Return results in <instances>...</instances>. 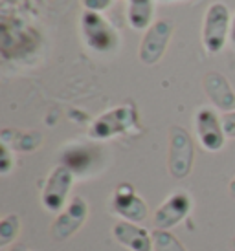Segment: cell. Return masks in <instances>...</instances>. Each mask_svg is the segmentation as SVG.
<instances>
[{
	"label": "cell",
	"instance_id": "1",
	"mask_svg": "<svg viewBox=\"0 0 235 251\" xmlns=\"http://www.w3.org/2000/svg\"><path fill=\"white\" fill-rule=\"evenodd\" d=\"M138 123V112L132 105H121L101 114L90 126V136L96 140H109L116 134L131 130Z\"/></svg>",
	"mask_w": 235,
	"mask_h": 251
},
{
	"label": "cell",
	"instance_id": "2",
	"mask_svg": "<svg viewBox=\"0 0 235 251\" xmlns=\"http://www.w3.org/2000/svg\"><path fill=\"white\" fill-rule=\"evenodd\" d=\"M74 183V173L64 165H57L50 173L46 185L42 189V205L50 213H61L68 205V195Z\"/></svg>",
	"mask_w": 235,
	"mask_h": 251
},
{
	"label": "cell",
	"instance_id": "3",
	"mask_svg": "<svg viewBox=\"0 0 235 251\" xmlns=\"http://www.w3.org/2000/svg\"><path fill=\"white\" fill-rule=\"evenodd\" d=\"M37 39L33 29L24 28L21 22L9 24L7 21L2 22L0 29V50L4 59H13V57H22L33 51L37 46Z\"/></svg>",
	"mask_w": 235,
	"mask_h": 251
},
{
	"label": "cell",
	"instance_id": "4",
	"mask_svg": "<svg viewBox=\"0 0 235 251\" xmlns=\"http://www.w3.org/2000/svg\"><path fill=\"white\" fill-rule=\"evenodd\" d=\"M230 29V11L228 7L215 2L207 9L204 19V29H202V42L209 53H219L224 48V42Z\"/></svg>",
	"mask_w": 235,
	"mask_h": 251
},
{
	"label": "cell",
	"instance_id": "5",
	"mask_svg": "<svg viewBox=\"0 0 235 251\" xmlns=\"http://www.w3.org/2000/svg\"><path fill=\"white\" fill-rule=\"evenodd\" d=\"M81 28H83L85 41L92 50L103 53L118 46L116 31L97 11H85L81 17Z\"/></svg>",
	"mask_w": 235,
	"mask_h": 251
},
{
	"label": "cell",
	"instance_id": "6",
	"mask_svg": "<svg viewBox=\"0 0 235 251\" xmlns=\"http://www.w3.org/2000/svg\"><path fill=\"white\" fill-rule=\"evenodd\" d=\"M193 141L189 138V134L180 126H173L171 147H169V175L176 180L186 178L193 167Z\"/></svg>",
	"mask_w": 235,
	"mask_h": 251
},
{
	"label": "cell",
	"instance_id": "7",
	"mask_svg": "<svg viewBox=\"0 0 235 251\" xmlns=\"http://www.w3.org/2000/svg\"><path fill=\"white\" fill-rule=\"evenodd\" d=\"M112 211L119 215L123 220L127 222H144L149 215V207L147 203L136 195V191L132 187L131 183H121L118 185V189L112 195V202H111Z\"/></svg>",
	"mask_w": 235,
	"mask_h": 251
},
{
	"label": "cell",
	"instance_id": "8",
	"mask_svg": "<svg viewBox=\"0 0 235 251\" xmlns=\"http://www.w3.org/2000/svg\"><path fill=\"white\" fill-rule=\"evenodd\" d=\"M87 216H88V203L81 196H74V200H70L68 205L59 213V216L52 224V237L56 240L70 238L81 229Z\"/></svg>",
	"mask_w": 235,
	"mask_h": 251
},
{
	"label": "cell",
	"instance_id": "9",
	"mask_svg": "<svg viewBox=\"0 0 235 251\" xmlns=\"http://www.w3.org/2000/svg\"><path fill=\"white\" fill-rule=\"evenodd\" d=\"M193 207V200L187 193L176 191L167 198L166 202L160 205L152 215V224L156 229H171L176 224H180Z\"/></svg>",
	"mask_w": 235,
	"mask_h": 251
},
{
	"label": "cell",
	"instance_id": "10",
	"mask_svg": "<svg viewBox=\"0 0 235 251\" xmlns=\"http://www.w3.org/2000/svg\"><path fill=\"white\" fill-rule=\"evenodd\" d=\"M171 33H173V26L169 21L154 22L151 28L147 29L146 37L140 44V61L144 64L158 63L160 57L166 51Z\"/></svg>",
	"mask_w": 235,
	"mask_h": 251
},
{
	"label": "cell",
	"instance_id": "11",
	"mask_svg": "<svg viewBox=\"0 0 235 251\" xmlns=\"http://www.w3.org/2000/svg\"><path fill=\"white\" fill-rule=\"evenodd\" d=\"M195 125H197V134L201 145L207 151H221L224 147V140L226 134L222 128V119H219V116L215 114L211 108H201L195 116Z\"/></svg>",
	"mask_w": 235,
	"mask_h": 251
},
{
	"label": "cell",
	"instance_id": "12",
	"mask_svg": "<svg viewBox=\"0 0 235 251\" xmlns=\"http://www.w3.org/2000/svg\"><path fill=\"white\" fill-rule=\"evenodd\" d=\"M112 237L121 246L131 251H151L152 250V235L146 227L134 222L121 220L112 227Z\"/></svg>",
	"mask_w": 235,
	"mask_h": 251
},
{
	"label": "cell",
	"instance_id": "13",
	"mask_svg": "<svg viewBox=\"0 0 235 251\" xmlns=\"http://www.w3.org/2000/svg\"><path fill=\"white\" fill-rule=\"evenodd\" d=\"M97 149L88 145H70L62 152V165L68 167L74 176L90 175L97 165Z\"/></svg>",
	"mask_w": 235,
	"mask_h": 251
},
{
	"label": "cell",
	"instance_id": "14",
	"mask_svg": "<svg viewBox=\"0 0 235 251\" xmlns=\"http://www.w3.org/2000/svg\"><path fill=\"white\" fill-rule=\"evenodd\" d=\"M204 88H206V94L209 96V99L213 101V105L221 110L226 112H234L235 108V94L230 86L228 79L221 74H207L204 77Z\"/></svg>",
	"mask_w": 235,
	"mask_h": 251
},
{
	"label": "cell",
	"instance_id": "15",
	"mask_svg": "<svg viewBox=\"0 0 235 251\" xmlns=\"http://www.w3.org/2000/svg\"><path fill=\"white\" fill-rule=\"evenodd\" d=\"M129 21L131 26L136 29H146L152 17L151 0H129Z\"/></svg>",
	"mask_w": 235,
	"mask_h": 251
},
{
	"label": "cell",
	"instance_id": "16",
	"mask_svg": "<svg viewBox=\"0 0 235 251\" xmlns=\"http://www.w3.org/2000/svg\"><path fill=\"white\" fill-rule=\"evenodd\" d=\"M152 235V250L154 251H186L178 238L167 229H154Z\"/></svg>",
	"mask_w": 235,
	"mask_h": 251
},
{
	"label": "cell",
	"instance_id": "17",
	"mask_svg": "<svg viewBox=\"0 0 235 251\" xmlns=\"http://www.w3.org/2000/svg\"><path fill=\"white\" fill-rule=\"evenodd\" d=\"M21 231V220L17 215H6L0 220V248H6L13 242Z\"/></svg>",
	"mask_w": 235,
	"mask_h": 251
},
{
	"label": "cell",
	"instance_id": "18",
	"mask_svg": "<svg viewBox=\"0 0 235 251\" xmlns=\"http://www.w3.org/2000/svg\"><path fill=\"white\" fill-rule=\"evenodd\" d=\"M41 145V134L37 132H29V134H22L17 138V141H13V147L19 149L22 152H28V151H33Z\"/></svg>",
	"mask_w": 235,
	"mask_h": 251
},
{
	"label": "cell",
	"instance_id": "19",
	"mask_svg": "<svg viewBox=\"0 0 235 251\" xmlns=\"http://www.w3.org/2000/svg\"><path fill=\"white\" fill-rule=\"evenodd\" d=\"M13 167V160H11V151L7 145L0 147V175H7Z\"/></svg>",
	"mask_w": 235,
	"mask_h": 251
},
{
	"label": "cell",
	"instance_id": "20",
	"mask_svg": "<svg viewBox=\"0 0 235 251\" xmlns=\"http://www.w3.org/2000/svg\"><path fill=\"white\" fill-rule=\"evenodd\" d=\"M222 128H224V134L228 138H235V110L226 112L222 116Z\"/></svg>",
	"mask_w": 235,
	"mask_h": 251
},
{
	"label": "cell",
	"instance_id": "21",
	"mask_svg": "<svg viewBox=\"0 0 235 251\" xmlns=\"http://www.w3.org/2000/svg\"><path fill=\"white\" fill-rule=\"evenodd\" d=\"M83 4L88 7V11H97V9H105L111 4V0H83Z\"/></svg>",
	"mask_w": 235,
	"mask_h": 251
},
{
	"label": "cell",
	"instance_id": "22",
	"mask_svg": "<svg viewBox=\"0 0 235 251\" xmlns=\"http://www.w3.org/2000/svg\"><path fill=\"white\" fill-rule=\"evenodd\" d=\"M230 35H232V41L235 44V17H234V22H232V29H230Z\"/></svg>",
	"mask_w": 235,
	"mask_h": 251
},
{
	"label": "cell",
	"instance_id": "23",
	"mask_svg": "<svg viewBox=\"0 0 235 251\" xmlns=\"http://www.w3.org/2000/svg\"><path fill=\"white\" fill-rule=\"evenodd\" d=\"M230 195H232L235 198V178L232 181H230Z\"/></svg>",
	"mask_w": 235,
	"mask_h": 251
},
{
	"label": "cell",
	"instance_id": "24",
	"mask_svg": "<svg viewBox=\"0 0 235 251\" xmlns=\"http://www.w3.org/2000/svg\"><path fill=\"white\" fill-rule=\"evenodd\" d=\"M9 251H26V248H24V246L19 244V246H15V248H11V250H9Z\"/></svg>",
	"mask_w": 235,
	"mask_h": 251
},
{
	"label": "cell",
	"instance_id": "25",
	"mask_svg": "<svg viewBox=\"0 0 235 251\" xmlns=\"http://www.w3.org/2000/svg\"><path fill=\"white\" fill-rule=\"evenodd\" d=\"M234 250H235V240H234Z\"/></svg>",
	"mask_w": 235,
	"mask_h": 251
}]
</instances>
